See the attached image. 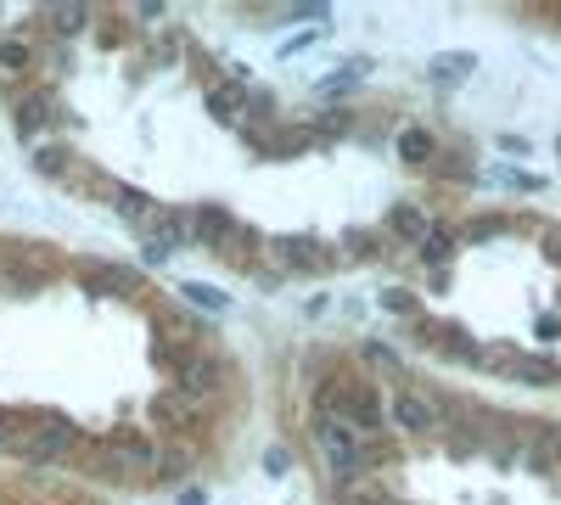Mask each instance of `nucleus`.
Here are the masks:
<instances>
[{
	"mask_svg": "<svg viewBox=\"0 0 561 505\" xmlns=\"http://www.w3.org/2000/svg\"><path fill=\"white\" fill-rule=\"evenodd\" d=\"M57 73H73V51H68V45H45L39 79H57Z\"/></svg>",
	"mask_w": 561,
	"mask_h": 505,
	"instance_id": "obj_38",
	"label": "nucleus"
},
{
	"mask_svg": "<svg viewBox=\"0 0 561 505\" xmlns=\"http://www.w3.org/2000/svg\"><path fill=\"white\" fill-rule=\"evenodd\" d=\"M433 225H438V219H433L427 208H421V203H393V208L382 214V231H388V242H404V248H421Z\"/></svg>",
	"mask_w": 561,
	"mask_h": 505,
	"instance_id": "obj_17",
	"label": "nucleus"
},
{
	"mask_svg": "<svg viewBox=\"0 0 561 505\" xmlns=\"http://www.w3.org/2000/svg\"><path fill=\"white\" fill-rule=\"evenodd\" d=\"M287 467H293V455H287V449H270V455H264V472H270V478H280Z\"/></svg>",
	"mask_w": 561,
	"mask_h": 505,
	"instance_id": "obj_45",
	"label": "nucleus"
},
{
	"mask_svg": "<svg viewBox=\"0 0 561 505\" xmlns=\"http://www.w3.org/2000/svg\"><path fill=\"white\" fill-rule=\"evenodd\" d=\"M393 147H399V158H404L410 169H433V163H438V135H433L427 124H404Z\"/></svg>",
	"mask_w": 561,
	"mask_h": 505,
	"instance_id": "obj_21",
	"label": "nucleus"
},
{
	"mask_svg": "<svg viewBox=\"0 0 561 505\" xmlns=\"http://www.w3.org/2000/svg\"><path fill=\"white\" fill-rule=\"evenodd\" d=\"M180 298H185V309H197V314H225L230 309V292L225 287H208V282H180Z\"/></svg>",
	"mask_w": 561,
	"mask_h": 505,
	"instance_id": "obj_27",
	"label": "nucleus"
},
{
	"mask_svg": "<svg viewBox=\"0 0 561 505\" xmlns=\"http://www.w3.org/2000/svg\"><path fill=\"white\" fill-rule=\"evenodd\" d=\"M259 253H270V237H259L253 225H237V231L225 237V248H219L214 259H225L230 269H242V275H248V269H259ZM259 275H264V269H259Z\"/></svg>",
	"mask_w": 561,
	"mask_h": 505,
	"instance_id": "obj_19",
	"label": "nucleus"
},
{
	"mask_svg": "<svg viewBox=\"0 0 561 505\" xmlns=\"http://www.w3.org/2000/svg\"><path fill=\"white\" fill-rule=\"evenodd\" d=\"M539 253L561 269V225H550V231H539Z\"/></svg>",
	"mask_w": 561,
	"mask_h": 505,
	"instance_id": "obj_42",
	"label": "nucleus"
},
{
	"mask_svg": "<svg viewBox=\"0 0 561 505\" xmlns=\"http://www.w3.org/2000/svg\"><path fill=\"white\" fill-rule=\"evenodd\" d=\"M23 427H28V410H7V404H0V455H12V449H18Z\"/></svg>",
	"mask_w": 561,
	"mask_h": 505,
	"instance_id": "obj_34",
	"label": "nucleus"
},
{
	"mask_svg": "<svg viewBox=\"0 0 561 505\" xmlns=\"http://www.w3.org/2000/svg\"><path fill=\"white\" fill-rule=\"evenodd\" d=\"M388 314H404V320H421V298L410 292V287H382V298H377Z\"/></svg>",
	"mask_w": 561,
	"mask_h": 505,
	"instance_id": "obj_32",
	"label": "nucleus"
},
{
	"mask_svg": "<svg viewBox=\"0 0 561 505\" xmlns=\"http://www.w3.org/2000/svg\"><path fill=\"white\" fill-rule=\"evenodd\" d=\"M34 169H39L45 180H68V174H73V158H68L62 141H45V147H34Z\"/></svg>",
	"mask_w": 561,
	"mask_h": 505,
	"instance_id": "obj_29",
	"label": "nucleus"
},
{
	"mask_svg": "<svg viewBox=\"0 0 561 505\" xmlns=\"http://www.w3.org/2000/svg\"><path fill=\"white\" fill-rule=\"evenodd\" d=\"M511 382H528V388H556L561 382V359H550L545 348H528L511 359Z\"/></svg>",
	"mask_w": 561,
	"mask_h": 505,
	"instance_id": "obj_20",
	"label": "nucleus"
},
{
	"mask_svg": "<svg viewBox=\"0 0 561 505\" xmlns=\"http://www.w3.org/2000/svg\"><path fill=\"white\" fill-rule=\"evenodd\" d=\"M337 253H343V264H382L393 253V242H388L382 225H343Z\"/></svg>",
	"mask_w": 561,
	"mask_h": 505,
	"instance_id": "obj_15",
	"label": "nucleus"
},
{
	"mask_svg": "<svg viewBox=\"0 0 561 505\" xmlns=\"http://www.w3.org/2000/svg\"><path fill=\"white\" fill-rule=\"evenodd\" d=\"M505 231V219H472V225H460V242H494Z\"/></svg>",
	"mask_w": 561,
	"mask_h": 505,
	"instance_id": "obj_40",
	"label": "nucleus"
},
{
	"mask_svg": "<svg viewBox=\"0 0 561 505\" xmlns=\"http://www.w3.org/2000/svg\"><path fill=\"white\" fill-rule=\"evenodd\" d=\"M140 259H147V264H169V259H174V248H163L158 237H147V242H140Z\"/></svg>",
	"mask_w": 561,
	"mask_h": 505,
	"instance_id": "obj_44",
	"label": "nucleus"
},
{
	"mask_svg": "<svg viewBox=\"0 0 561 505\" xmlns=\"http://www.w3.org/2000/svg\"><path fill=\"white\" fill-rule=\"evenodd\" d=\"M343 416L365 438H388V427H393L388 404H382V388L370 382V377H354V371H343Z\"/></svg>",
	"mask_w": 561,
	"mask_h": 505,
	"instance_id": "obj_7",
	"label": "nucleus"
},
{
	"mask_svg": "<svg viewBox=\"0 0 561 505\" xmlns=\"http://www.w3.org/2000/svg\"><path fill=\"white\" fill-rule=\"evenodd\" d=\"M129 18H135L140 28H163V23H169V7H163V0H140V7H129Z\"/></svg>",
	"mask_w": 561,
	"mask_h": 505,
	"instance_id": "obj_39",
	"label": "nucleus"
},
{
	"mask_svg": "<svg viewBox=\"0 0 561 505\" xmlns=\"http://www.w3.org/2000/svg\"><path fill=\"white\" fill-rule=\"evenodd\" d=\"M478 73V57L472 51H438L433 62H427V79L438 84V90H449V84H460V79H472Z\"/></svg>",
	"mask_w": 561,
	"mask_h": 505,
	"instance_id": "obj_25",
	"label": "nucleus"
},
{
	"mask_svg": "<svg viewBox=\"0 0 561 505\" xmlns=\"http://www.w3.org/2000/svg\"><path fill=\"white\" fill-rule=\"evenodd\" d=\"M113 214L129 225L140 242H147V237H152V225H158V214H163V203H158L152 192L129 186V180H118V186H113Z\"/></svg>",
	"mask_w": 561,
	"mask_h": 505,
	"instance_id": "obj_14",
	"label": "nucleus"
},
{
	"mask_svg": "<svg viewBox=\"0 0 561 505\" xmlns=\"http://www.w3.org/2000/svg\"><path fill=\"white\" fill-rule=\"evenodd\" d=\"M320 39H325V28H298V34H287V39H280V45H275V51H280V57H287V62H293V57H304V51H309V45H320Z\"/></svg>",
	"mask_w": 561,
	"mask_h": 505,
	"instance_id": "obj_35",
	"label": "nucleus"
},
{
	"mask_svg": "<svg viewBox=\"0 0 561 505\" xmlns=\"http://www.w3.org/2000/svg\"><path fill=\"white\" fill-rule=\"evenodd\" d=\"M455 248H460V231H455V225H444V219H438L433 231H427V242L415 248V259H421V264H433V269H449Z\"/></svg>",
	"mask_w": 561,
	"mask_h": 505,
	"instance_id": "obj_26",
	"label": "nucleus"
},
{
	"mask_svg": "<svg viewBox=\"0 0 561 505\" xmlns=\"http://www.w3.org/2000/svg\"><path fill=\"white\" fill-rule=\"evenodd\" d=\"M152 422H158V433H169L174 444H185V438L203 427V404H192L180 388H163V393H152Z\"/></svg>",
	"mask_w": 561,
	"mask_h": 505,
	"instance_id": "obj_13",
	"label": "nucleus"
},
{
	"mask_svg": "<svg viewBox=\"0 0 561 505\" xmlns=\"http://www.w3.org/2000/svg\"><path fill=\"white\" fill-rule=\"evenodd\" d=\"M84 444H79V427L62 416V410H28V427H23V438H18V461H28V467H57V461H68V455H79Z\"/></svg>",
	"mask_w": 561,
	"mask_h": 505,
	"instance_id": "obj_2",
	"label": "nucleus"
},
{
	"mask_svg": "<svg viewBox=\"0 0 561 505\" xmlns=\"http://www.w3.org/2000/svg\"><path fill=\"white\" fill-rule=\"evenodd\" d=\"M309 135H314V141H332V135L343 141V135H354V113H320L309 124Z\"/></svg>",
	"mask_w": 561,
	"mask_h": 505,
	"instance_id": "obj_33",
	"label": "nucleus"
},
{
	"mask_svg": "<svg viewBox=\"0 0 561 505\" xmlns=\"http://www.w3.org/2000/svg\"><path fill=\"white\" fill-rule=\"evenodd\" d=\"M415 337L427 343V348H438L444 359H460V365H478L483 359V343L466 332L460 320H427V314H421L415 320Z\"/></svg>",
	"mask_w": 561,
	"mask_h": 505,
	"instance_id": "obj_10",
	"label": "nucleus"
},
{
	"mask_svg": "<svg viewBox=\"0 0 561 505\" xmlns=\"http://www.w3.org/2000/svg\"><path fill=\"white\" fill-rule=\"evenodd\" d=\"M388 416L404 438L427 444V438H444L449 433V410H444V393L438 388H415V382H399L388 393Z\"/></svg>",
	"mask_w": 561,
	"mask_h": 505,
	"instance_id": "obj_3",
	"label": "nucleus"
},
{
	"mask_svg": "<svg viewBox=\"0 0 561 505\" xmlns=\"http://www.w3.org/2000/svg\"><path fill=\"white\" fill-rule=\"evenodd\" d=\"M534 337H539V343H556V337H561V314H539V320H534Z\"/></svg>",
	"mask_w": 561,
	"mask_h": 505,
	"instance_id": "obj_43",
	"label": "nucleus"
},
{
	"mask_svg": "<svg viewBox=\"0 0 561 505\" xmlns=\"http://www.w3.org/2000/svg\"><path fill=\"white\" fill-rule=\"evenodd\" d=\"M365 359L377 365V371H388V377H404V359L393 354V343H365Z\"/></svg>",
	"mask_w": 561,
	"mask_h": 505,
	"instance_id": "obj_36",
	"label": "nucleus"
},
{
	"mask_svg": "<svg viewBox=\"0 0 561 505\" xmlns=\"http://www.w3.org/2000/svg\"><path fill=\"white\" fill-rule=\"evenodd\" d=\"M79 287L90 298H140L147 292V275L118 259H96V264H79Z\"/></svg>",
	"mask_w": 561,
	"mask_h": 505,
	"instance_id": "obj_8",
	"label": "nucleus"
},
{
	"mask_svg": "<svg viewBox=\"0 0 561 505\" xmlns=\"http://www.w3.org/2000/svg\"><path fill=\"white\" fill-rule=\"evenodd\" d=\"M174 388L192 399V404H208V399L230 393V365H225V354L208 348V354H197V359H185V371L174 377Z\"/></svg>",
	"mask_w": 561,
	"mask_h": 505,
	"instance_id": "obj_9",
	"label": "nucleus"
},
{
	"mask_svg": "<svg viewBox=\"0 0 561 505\" xmlns=\"http://www.w3.org/2000/svg\"><path fill=\"white\" fill-rule=\"evenodd\" d=\"M192 444H174V438H163V461H158V483H174V478H185L192 472Z\"/></svg>",
	"mask_w": 561,
	"mask_h": 505,
	"instance_id": "obj_30",
	"label": "nucleus"
},
{
	"mask_svg": "<svg viewBox=\"0 0 561 505\" xmlns=\"http://www.w3.org/2000/svg\"><path fill=\"white\" fill-rule=\"evenodd\" d=\"M34 18L45 23V45H68V39H79L90 23H96L102 12L96 7H39Z\"/></svg>",
	"mask_w": 561,
	"mask_h": 505,
	"instance_id": "obj_18",
	"label": "nucleus"
},
{
	"mask_svg": "<svg viewBox=\"0 0 561 505\" xmlns=\"http://www.w3.org/2000/svg\"><path fill=\"white\" fill-rule=\"evenodd\" d=\"M39 62H45V45L39 34H0V84H23V79H39Z\"/></svg>",
	"mask_w": 561,
	"mask_h": 505,
	"instance_id": "obj_11",
	"label": "nucleus"
},
{
	"mask_svg": "<svg viewBox=\"0 0 561 505\" xmlns=\"http://www.w3.org/2000/svg\"><path fill=\"white\" fill-rule=\"evenodd\" d=\"M556 158H561V135H556Z\"/></svg>",
	"mask_w": 561,
	"mask_h": 505,
	"instance_id": "obj_49",
	"label": "nucleus"
},
{
	"mask_svg": "<svg viewBox=\"0 0 561 505\" xmlns=\"http://www.w3.org/2000/svg\"><path fill=\"white\" fill-rule=\"evenodd\" d=\"M147 57H152V62H163V68H169V62H180V57H185V28H163V34H152Z\"/></svg>",
	"mask_w": 561,
	"mask_h": 505,
	"instance_id": "obj_31",
	"label": "nucleus"
},
{
	"mask_svg": "<svg viewBox=\"0 0 561 505\" xmlns=\"http://www.w3.org/2000/svg\"><path fill=\"white\" fill-rule=\"evenodd\" d=\"M332 505H365V500H359V494H337Z\"/></svg>",
	"mask_w": 561,
	"mask_h": 505,
	"instance_id": "obj_48",
	"label": "nucleus"
},
{
	"mask_svg": "<svg viewBox=\"0 0 561 505\" xmlns=\"http://www.w3.org/2000/svg\"><path fill=\"white\" fill-rule=\"evenodd\" d=\"M370 68H377L370 57H354V62H343V68H332V73H320V96H325V102L354 96V90H359V73H370Z\"/></svg>",
	"mask_w": 561,
	"mask_h": 505,
	"instance_id": "obj_24",
	"label": "nucleus"
},
{
	"mask_svg": "<svg viewBox=\"0 0 561 505\" xmlns=\"http://www.w3.org/2000/svg\"><path fill=\"white\" fill-rule=\"evenodd\" d=\"M102 444V455L124 472V483H135V478H158V461H163V438H152V433H135V427H118V433H107V438H96Z\"/></svg>",
	"mask_w": 561,
	"mask_h": 505,
	"instance_id": "obj_5",
	"label": "nucleus"
},
{
	"mask_svg": "<svg viewBox=\"0 0 561 505\" xmlns=\"http://www.w3.org/2000/svg\"><path fill=\"white\" fill-rule=\"evenodd\" d=\"M174 505H208V489H197V483H192V489H180Z\"/></svg>",
	"mask_w": 561,
	"mask_h": 505,
	"instance_id": "obj_47",
	"label": "nucleus"
},
{
	"mask_svg": "<svg viewBox=\"0 0 561 505\" xmlns=\"http://www.w3.org/2000/svg\"><path fill=\"white\" fill-rule=\"evenodd\" d=\"M500 152H511V158H528V141H523V135H500Z\"/></svg>",
	"mask_w": 561,
	"mask_h": 505,
	"instance_id": "obj_46",
	"label": "nucleus"
},
{
	"mask_svg": "<svg viewBox=\"0 0 561 505\" xmlns=\"http://www.w3.org/2000/svg\"><path fill=\"white\" fill-rule=\"evenodd\" d=\"M152 237L163 242V248H197V214L192 208H163L158 214V225H152Z\"/></svg>",
	"mask_w": 561,
	"mask_h": 505,
	"instance_id": "obj_22",
	"label": "nucleus"
},
{
	"mask_svg": "<svg viewBox=\"0 0 561 505\" xmlns=\"http://www.w3.org/2000/svg\"><path fill=\"white\" fill-rule=\"evenodd\" d=\"M96 39L107 45V51H113V45H124V39H129V28H124V12H102V18H96Z\"/></svg>",
	"mask_w": 561,
	"mask_h": 505,
	"instance_id": "obj_37",
	"label": "nucleus"
},
{
	"mask_svg": "<svg viewBox=\"0 0 561 505\" xmlns=\"http://www.w3.org/2000/svg\"><path fill=\"white\" fill-rule=\"evenodd\" d=\"M12 124H18V141L34 147L45 129L73 124V113H62V102H57V90H51V84H23L18 96H12Z\"/></svg>",
	"mask_w": 561,
	"mask_h": 505,
	"instance_id": "obj_4",
	"label": "nucleus"
},
{
	"mask_svg": "<svg viewBox=\"0 0 561 505\" xmlns=\"http://www.w3.org/2000/svg\"><path fill=\"white\" fill-rule=\"evenodd\" d=\"M203 107H208L214 124L242 129V124H248V107H253V84H248V79H214V84L203 90Z\"/></svg>",
	"mask_w": 561,
	"mask_h": 505,
	"instance_id": "obj_12",
	"label": "nucleus"
},
{
	"mask_svg": "<svg viewBox=\"0 0 561 505\" xmlns=\"http://www.w3.org/2000/svg\"><path fill=\"white\" fill-rule=\"evenodd\" d=\"M309 444L320 455V467L325 478L337 483V494H354V483L370 478V467H377V455H370V444L377 438H365L343 410H325V416H309Z\"/></svg>",
	"mask_w": 561,
	"mask_h": 505,
	"instance_id": "obj_1",
	"label": "nucleus"
},
{
	"mask_svg": "<svg viewBox=\"0 0 561 505\" xmlns=\"http://www.w3.org/2000/svg\"><path fill=\"white\" fill-rule=\"evenodd\" d=\"M534 438L523 444V467L534 478H561V427L556 422H534Z\"/></svg>",
	"mask_w": 561,
	"mask_h": 505,
	"instance_id": "obj_16",
	"label": "nucleus"
},
{
	"mask_svg": "<svg viewBox=\"0 0 561 505\" xmlns=\"http://www.w3.org/2000/svg\"><path fill=\"white\" fill-rule=\"evenodd\" d=\"M500 186H517V192H539L545 180H539V174H523V169H500Z\"/></svg>",
	"mask_w": 561,
	"mask_h": 505,
	"instance_id": "obj_41",
	"label": "nucleus"
},
{
	"mask_svg": "<svg viewBox=\"0 0 561 505\" xmlns=\"http://www.w3.org/2000/svg\"><path fill=\"white\" fill-rule=\"evenodd\" d=\"M45 282H51L45 269H23V264H12L7 275H0V292H12V298H34V292H45Z\"/></svg>",
	"mask_w": 561,
	"mask_h": 505,
	"instance_id": "obj_28",
	"label": "nucleus"
},
{
	"mask_svg": "<svg viewBox=\"0 0 561 505\" xmlns=\"http://www.w3.org/2000/svg\"><path fill=\"white\" fill-rule=\"evenodd\" d=\"M270 259H275V275H320V269H337L343 253L332 242H320L309 231L298 237H270Z\"/></svg>",
	"mask_w": 561,
	"mask_h": 505,
	"instance_id": "obj_6",
	"label": "nucleus"
},
{
	"mask_svg": "<svg viewBox=\"0 0 561 505\" xmlns=\"http://www.w3.org/2000/svg\"><path fill=\"white\" fill-rule=\"evenodd\" d=\"M192 214H197V248H208V253H219V248H225V237L242 225L237 214L219 208V203H203V208H192Z\"/></svg>",
	"mask_w": 561,
	"mask_h": 505,
	"instance_id": "obj_23",
	"label": "nucleus"
}]
</instances>
